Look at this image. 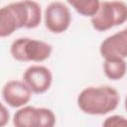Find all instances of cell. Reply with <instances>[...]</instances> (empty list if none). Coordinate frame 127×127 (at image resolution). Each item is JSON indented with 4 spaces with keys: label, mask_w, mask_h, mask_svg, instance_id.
I'll use <instances>...</instances> for the list:
<instances>
[{
    "label": "cell",
    "mask_w": 127,
    "mask_h": 127,
    "mask_svg": "<svg viewBox=\"0 0 127 127\" xmlns=\"http://www.w3.org/2000/svg\"><path fill=\"white\" fill-rule=\"evenodd\" d=\"M127 21V4L120 0L102 1L98 11L90 18L91 26L98 32L108 31Z\"/></svg>",
    "instance_id": "4"
},
{
    "label": "cell",
    "mask_w": 127,
    "mask_h": 127,
    "mask_svg": "<svg viewBox=\"0 0 127 127\" xmlns=\"http://www.w3.org/2000/svg\"><path fill=\"white\" fill-rule=\"evenodd\" d=\"M9 119H10L9 110H8V108L2 103V104H1V110H0V126H1V127L5 126V125L9 122Z\"/></svg>",
    "instance_id": "13"
},
{
    "label": "cell",
    "mask_w": 127,
    "mask_h": 127,
    "mask_svg": "<svg viewBox=\"0 0 127 127\" xmlns=\"http://www.w3.org/2000/svg\"><path fill=\"white\" fill-rule=\"evenodd\" d=\"M78 108L88 115H106L114 111L120 102L117 89L110 85L87 86L76 98Z\"/></svg>",
    "instance_id": "2"
},
{
    "label": "cell",
    "mask_w": 127,
    "mask_h": 127,
    "mask_svg": "<svg viewBox=\"0 0 127 127\" xmlns=\"http://www.w3.org/2000/svg\"><path fill=\"white\" fill-rule=\"evenodd\" d=\"M42 9L35 0H20L0 10V37L11 36L19 29H35L42 22Z\"/></svg>",
    "instance_id": "1"
},
{
    "label": "cell",
    "mask_w": 127,
    "mask_h": 127,
    "mask_svg": "<svg viewBox=\"0 0 127 127\" xmlns=\"http://www.w3.org/2000/svg\"><path fill=\"white\" fill-rule=\"evenodd\" d=\"M56 121L52 109L28 104L18 108L13 116V124L16 127H53Z\"/></svg>",
    "instance_id": "5"
},
{
    "label": "cell",
    "mask_w": 127,
    "mask_h": 127,
    "mask_svg": "<svg viewBox=\"0 0 127 127\" xmlns=\"http://www.w3.org/2000/svg\"><path fill=\"white\" fill-rule=\"evenodd\" d=\"M124 107H125V109H126V111H127V95L125 96V100H124Z\"/></svg>",
    "instance_id": "14"
},
{
    "label": "cell",
    "mask_w": 127,
    "mask_h": 127,
    "mask_svg": "<svg viewBox=\"0 0 127 127\" xmlns=\"http://www.w3.org/2000/svg\"><path fill=\"white\" fill-rule=\"evenodd\" d=\"M23 80L27 83L33 93L42 94L48 91L53 83L51 69L42 64L30 65L23 73Z\"/></svg>",
    "instance_id": "8"
},
{
    "label": "cell",
    "mask_w": 127,
    "mask_h": 127,
    "mask_svg": "<svg viewBox=\"0 0 127 127\" xmlns=\"http://www.w3.org/2000/svg\"><path fill=\"white\" fill-rule=\"evenodd\" d=\"M53 53L51 44L38 39L18 38L10 46V54L12 58L21 63H42L48 60Z\"/></svg>",
    "instance_id": "3"
},
{
    "label": "cell",
    "mask_w": 127,
    "mask_h": 127,
    "mask_svg": "<svg viewBox=\"0 0 127 127\" xmlns=\"http://www.w3.org/2000/svg\"><path fill=\"white\" fill-rule=\"evenodd\" d=\"M99 53L103 59L127 58V27L106 37L99 46Z\"/></svg>",
    "instance_id": "9"
},
{
    "label": "cell",
    "mask_w": 127,
    "mask_h": 127,
    "mask_svg": "<svg viewBox=\"0 0 127 127\" xmlns=\"http://www.w3.org/2000/svg\"><path fill=\"white\" fill-rule=\"evenodd\" d=\"M102 125L105 127H127V118L122 115L113 114L106 117Z\"/></svg>",
    "instance_id": "12"
},
{
    "label": "cell",
    "mask_w": 127,
    "mask_h": 127,
    "mask_svg": "<svg viewBox=\"0 0 127 127\" xmlns=\"http://www.w3.org/2000/svg\"><path fill=\"white\" fill-rule=\"evenodd\" d=\"M71 20L69 8L62 1H53L49 3L44 11L45 26L54 34L65 32L69 28Z\"/></svg>",
    "instance_id": "6"
},
{
    "label": "cell",
    "mask_w": 127,
    "mask_h": 127,
    "mask_svg": "<svg viewBox=\"0 0 127 127\" xmlns=\"http://www.w3.org/2000/svg\"><path fill=\"white\" fill-rule=\"evenodd\" d=\"M103 72L105 76L113 81L122 79L127 72V64L125 59L108 58L103 62Z\"/></svg>",
    "instance_id": "10"
},
{
    "label": "cell",
    "mask_w": 127,
    "mask_h": 127,
    "mask_svg": "<svg viewBox=\"0 0 127 127\" xmlns=\"http://www.w3.org/2000/svg\"><path fill=\"white\" fill-rule=\"evenodd\" d=\"M66 2L81 16L92 17L99 9L100 0H66Z\"/></svg>",
    "instance_id": "11"
},
{
    "label": "cell",
    "mask_w": 127,
    "mask_h": 127,
    "mask_svg": "<svg viewBox=\"0 0 127 127\" xmlns=\"http://www.w3.org/2000/svg\"><path fill=\"white\" fill-rule=\"evenodd\" d=\"M33 91L24 80H9L2 87L3 101L12 108H20L27 105L32 98Z\"/></svg>",
    "instance_id": "7"
}]
</instances>
